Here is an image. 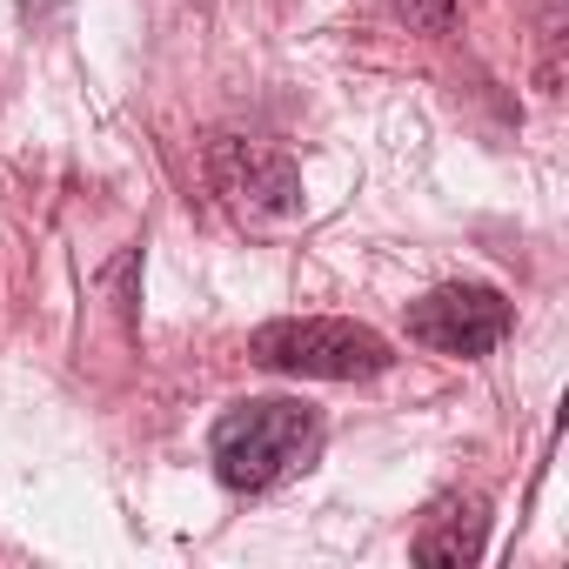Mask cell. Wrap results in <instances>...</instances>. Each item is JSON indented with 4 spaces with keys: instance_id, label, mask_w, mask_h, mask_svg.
<instances>
[{
    "instance_id": "obj_1",
    "label": "cell",
    "mask_w": 569,
    "mask_h": 569,
    "mask_svg": "<svg viewBox=\"0 0 569 569\" xmlns=\"http://www.w3.org/2000/svg\"><path fill=\"white\" fill-rule=\"evenodd\" d=\"M322 449V416L309 402H289V396H261V402H234L221 422H214V476L221 489L234 496H261L274 482H289L296 469H309Z\"/></svg>"
},
{
    "instance_id": "obj_2",
    "label": "cell",
    "mask_w": 569,
    "mask_h": 569,
    "mask_svg": "<svg viewBox=\"0 0 569 569\" xmlns=\"http://www.w3.org/2000/svg\"><path fill=\"white\" fill-rule=\"evenodd\" d=\"M248 356L274 376H302V382H369L396 362V349L369 322L342 316H289L248 336Z\"/></svg>"
},
{
    "instance_id": "obj_3",
    "label": "cell",
    "mask_w": 569,
    "mask_h": 569,
    "mask_svg": "<svg viewBox=\"0 0 569 569\" xmlns=\"http://www.w3.org/2000/svg\"><path fill=\"white\" fill-rule=\"evenodd\" d=\"M208 181L214 194L241 214V221H289L302 214V174L296 161L281 154L274 141H241V134H221L208 148Z\"/></svg>"
},
{
    "instance_id": "obj_4",
    "label": "cell",
    "mask_w": 569,
    "mask_h": 569,
    "mask_svg": "<svg viewBox=\"0 0 569 569\" xmlns=\"http://www.w3.org/2000/svg\"><path fill=\"white\" fill-rule=\"evenodd\" d=\"M509 302L482 281H442L422 302H409V336L436 356H489L509 336Z\"/></svg>"
},
{
    "instance_id": "obj_5",
    "label": "cell",
    "mask_w": 569,
    "mask_h": 569,
    "mask_svg": "<svg viewBox=\"0 0 569 569\" xmlns=\"http://www.w3.org/2000/svg\"><path fill=\"white\" fill-rule=\"evenodd\" d=\"M482 542H489V502H482V496H442V502L422 516L409 556H416V562H476Z\"/></svg>"
},
{
    "instance_id": "obj_6",
    "label": "cell",
    "mask_w": 569,
    "mask_h": 569,
    "mask_svg": "<svg viewBox=\"0 0 569 569\" xmlns=\"http://www.w3.org/2000/svg\"><path fill=\"white\" fill-rule=\"evenodd\" d=\"M416 34H456V0H389Z\"/></svg>"
}]
</instances>
